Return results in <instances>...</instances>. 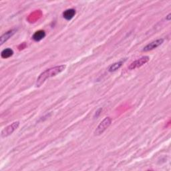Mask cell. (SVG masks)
<instances>
[{
  "label": "cell",
  "instance_id": "3957f363",
  "mask_svg": "<svg viewBox=\"0 0 171 171\" xmlns=\"http://www.w3.org/2000/svg\"><path fill=\"white\" fill-rule=\"evenodd\" d=\"M19 125V122L16 121L13 122L12 124L9 125L8 126H7L6 128L3 130L2 131L1 136L2 138H5L7 136H9L10 134H12V133L14 132L18 128V126Z\"/></svg>",
  "mask_w": 171,
  "mask_h": 171
},
{
  "label": "cell",
  "instance_id": "ba28073f",
  "mask_svg": "<svg viewBox=\"0 0 171 171\" xmlns=\"http://www.w3.org/2000/svg\"><path fill=\"white\" fill-rule=\"evenodd\" d=\"M75 14H76V10L74 9H68L63 13V17L65 19L71 20L74 18Z\"/></svg>",
  "mask_w": 171,
  "mask_h": 171
},
{
  "label": "cell",
  "instance_id": "6da1fadb",
  "mask_svg": "<svg viewBox=\"0 0 171 171\" xmlns=\"http://www.w3.org/2000/svg\"><path fill=\"white\" fill-rule=\"evenodd\" d=\"M66 68V65H60V66H57L55 67L49 68V69H47L46 70L40 74L38 78H37L36 83V87H40L45 82L47 79H49L50 78L57 76L58 74L62 72Z\"/></svg>",
  "mask_w": 171,
  "mask_h": 171
},
{
  "label": "cell",
  "instance_id": "30bf717a",
  "mask_svg": "<svg viewBox=\"0 0 171 171\" xmlns=\"http://www.w3.org/2000/svg\"><path fill=\"white\" fill-rule=\"evenodd\" d=\"M13 54V51L12 49L6 48L5 50H3L2 52L1 56L2 58L7 59V58H9L11 56H12Z\"/></svg>",
  "mask_w": 171,
  "mask_h": 171
},
{
  "label": "cell",
  "instance_id": "8fae6325",
  "mask_svg": "<svg viewBox=\"0 0 171 171\" xmlns=\"http://www.w3.org/2000/svg\"><path fill=\"white\" fill-rule=\"evenodd\" d=\"M170 19H171V14L170 13H169V14L166 17V19L167 20V21H170Z\"/></svg>",
  "mask_w": 171,
  "mask_h": 171
},
{
  "label": "cell",
  "instance_id": "277c9868",
  "mask_svg": "<svg viewBox=\"0 0 171 171\" xmlns=\"http://www.w3.org/2000/svg\"><path fill=\"white\" fill-rule=\"evenodd\" d=\"M149 60H150V58L148 56H143L140 58V59L135 60L134 61H133L132 63H131V65L128 66V69L132 70L136 69V68L141 67L144 64H145L146 63L148 62Z\"/></svg>",
  "mask_w": 171,
  "mask_h": 171
},
{
  "label": "cell",
  "instance_id": "5b68a950",
  "mask_svg": "<svg viewBox=\"0 0 171 171\" xmlns=\"http://www.w3.org/2000/svg\"><path fill=\"white\" fill-rule=\"evenodd\" d=\"M164 42V39H158L155 41H153V42H150L148 44V45H146L145 47H144L142 51L143 52H148V51L152 50L156 48L159 46H160L161 44Z\"/></svg>",
  "mask_w": 171,
  "mask_h": 171
},
{
  "label": "cell",
  "instance_id": "8992f818",
  "mask_svg": "<svg viewBox=\"0 0 171 171\" xmlns=\"http://www.w3.org/2000/svg\"><path fill=\"white\" fill-rule=\"evenodd\" d=\"M15 33H16V30H9L8 32L5 33L3 35L1 36V37H0V44L2 45V44H4L6 41H8L10 37L14 35Z\"/></svg>",
  "mask_w": 171,
  "mask_h": 171
},
{
  "label": "cell",
  "instance_id": "9c48e42d",
  "mask_svg": "<svg viewBox=\"0 0 171 171\" xmlns=\"http://www.w3.org/2000/svg\"><path fill=\"white\" fill-rule=\"evenodd\" d=\"M123 63H124V61H118V62L112 64V65H110V66H109L108 71L110 72H113L116 71L122 66Z\"/></svg>",
  "mask_w": 171,
  "mask_h": 171
},
{
  "label": "cell",
  "instance_id": "7a4b0ae2",
  "mask_svg": "<svg viewBox=\"0 0 171 171\" xmlns=\"http://www.w3.org/2000/svg\"><path fill=\"white\" fill-rule=\"evenodd\" d=\"M112 123V119L110 117L105 118L103 120H102L100 124L98 126V127L96 129L94 132V134L96 136H99L103 134V132L106 130L109 126H110Z\"/></svg>",
  "mask_w": 171,
  "mask_h": 171
},
{
  "label": "cell",
  "instance_id": "52a82bcc",
  "mask_svg": "<svg viewBox=\"0 0 171 171\" xmlns=\"http://www.w3.org/2000/svg\"><path fill=\"white\" fill-rule=\"evenodd\" d=\"M46 36V32L44 30H39L37 31L32 36V38L36 42H40V41L44 39Z\"/></svg>",
  "mask_w": 171,
  "mask_h": 171
}]
</instances>
